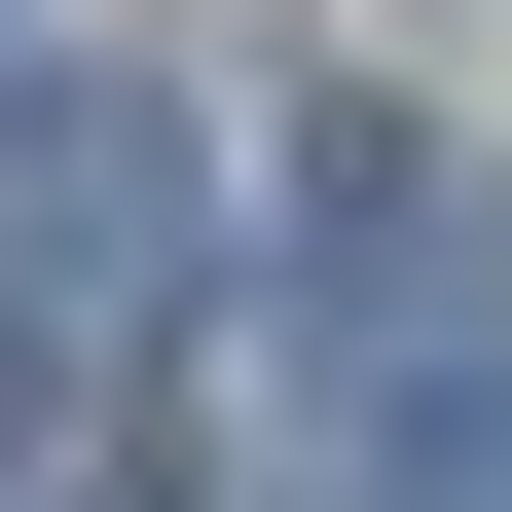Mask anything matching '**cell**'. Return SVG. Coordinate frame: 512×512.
Returning a JSON list of instances; mask_svg holds the SVG:
<instances>
[{"label":"cell","mask_w":512,"mask_h":512,"mask_svg":"<svg viewBox=\"0 0 512 512\" xmlns=\"http://www.w3.org/2000/svg\"><path fill=\"white\" fill-rule=\"evenodd\" d=\"M183 256H220V147H183L147 74H0V330L37 366H147Z\"/></svg>","instance_id":"cell-1"},{"label":"cell","mask_w":512,"mask_h":512,"mask_svg":"<svg viewBox=\"0 0 512 512\" xmlns=\"http://www.w3.org/2000/svg\"><path fill=\"white\" fill-rule=\"evenodd\" d=\"M366 512H512V330H439V366H403V439H366Z\"/></svg>","instance_id":"cell-2"}]
</instances>
